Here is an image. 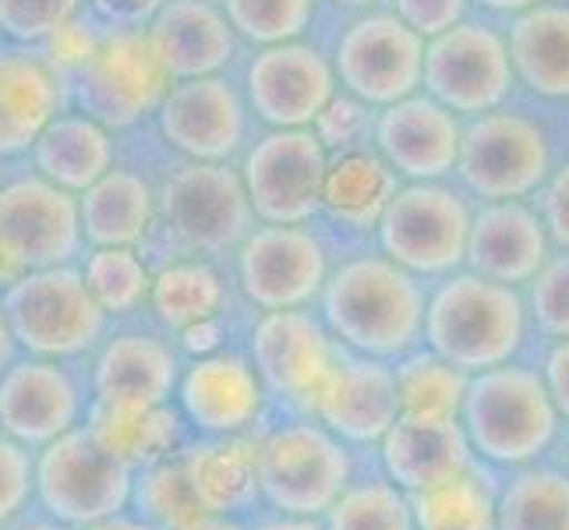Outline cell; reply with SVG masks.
Masks as SVG:
<instances>
[{"label":"cell","instance_id":"23","mask_svg":"<svg viewBox=\"0 0 569 530\" xmlns=\"http://www.w3.org/2000/svg\"><path fill=\"white\" fill-rule=\"evenodd\" d=\"M460 121L431 96H403L389 103L376 121L379 156L407 181H442L457 170Z\"/></svg>","mask_w":569,"mask_h":530},{"label":"cell","instance_id":"22","mask_svg":"<svg viewBox=\"0 0 569 530\" xmlns=\"http://www.w3.org/2000/svg\"><path fill=\"white\" fill-rule=\"evenodd\" d=\"M478 463L460 418L400 414L376 446V467L407 496L453 481Z\"/></svg>","mask_w":569,"mask_h":530},{"label":"cell","instance_id":"14","mask_svg":"<svg viewBox=\"0 0 569 530\" xmlns=\"http://www.w3.org/2000/svg\"><path fill=\"white\" fill-rule=\"evenodd\" d=\"M82 248V220L71 191L50 181H14L0 188V262L14 277L68 266Z\"/></svg>","mask_w":569,"mask_h":530},{"label":"cell","instance_id":"51","mask_svg":"<svg viewBox=\"0 0 569 530\" xmlns=\"http://www.w3.org/2000/svg\"><path fill=\"white\" fill-rule=\"evenodd\" d=\"M181 347L191 353V358H206V353L223 350V322H220V316L181 329Z\"/></svg>","mask_w":569,"mask_h":530},{"label":"cell","instance_id":"40","mask_svg":"<svg viewBox=\"0 0 569 530\" xmlns=\"http://www.w3.org/2000/svg\"><path fill=\"white\" fill-rule=\"evenodd\" d=\"M82 280L107 316H131L149 301L152 272L134 248H96L86 259Z\"/></svg>","mask_w":569,"mask_h":530},{"label":"cell","instance_id":"6","mask_svg":"<svg viewBox=\"0 0 569 530\" xmlns=\"http://www.w3.org/2000/svg\"><path fill=\"white\" fill-rule=\"evenodd\" d=\"M134 470L96 442L86 424L36 449V509L61 527L82 530L96 520L124 513Z\"/></svg>","mask_w":569,"mask_h":530},{"label":"cell","instance_id":"12","mask_svg":"<svg viewBox=\"0 0 569 530\" xmlns=\"http://www.w3.org/2000/svg\"><path fill=\"white\" fill-rule=\"evenodd\" d=\"M160 216L167 238L184 254H220L248 238L251 202L241 173L194 160L167 181Z\"/></svg>","mask_w":569,"mask_h":530},{"label":"cell","instance_id":"13","mask_svg":"<svg viewBox=\"0 0 569 530\" xmlns=\"http://www.w3.org/2000/svg\"><path fill=\"white\" fill-rule=\"evenodd\" d=\"M329 152L308 128H277L244 160V191L251 212L272 227H301L322 212V181Z\"/></svg>","mask_w":569,"mask_h":530},{"label":"cell","instance_id":"17","mask_svg":"<svg viewBox=\"0 0 569 530\" xmlns=\"http://www.w3.org/2000/svg\"><path fill=\"white\" fill-rule=\"evenodd\" d=\"M425 39L397 14H368L350 26L337 47V74L361 103L389 107L421 89Z\"/></svg>","mask_w":569,"mask_h":530},{"label":"cell","instance_id":"44","mask_svg":"<svg viewBox=\"0 0 569 530\" xmlns=\"http://www.w3.org/2000/svg\"><path fill=\"white\" fill-rule=\"evenodd\" d=\"M74 11L78 0H0V32L18 43H36L71 22Z\"/></svg>","mask_w":569,"mask_h":530},{"label":"cell","instance_id":"45","mask_svg":"<svg viewBox=\"0 0 569 530\" xmlns=\"http://www.w3.org/2000/svg\"><path fill=\"white\" fill-rule=\"evenodd\" d=\"M316 128V139L322 142V149L329 152H347L355 149L358 139L368 128V113H365V103L355 100V96H332V100L322 107V113L311 121Z\"/></svg>","mask_w":569,"mask_h":530},{"label":"cell","instance_id":"60","mask_svg":"<svg viewBox=\"0 0 569 530\" xmlns=\"http://www.w3.org/2000/svg\"><path fill=\"white\" fill-rule=\"evenodd\" d=\"M11 280V272L4 269V262H0V283H8Z\"/></svg>","mask_w":569,"mask_h":530},{"label":"cell","instance_id":"26","mask_svg":"<svg viewBox=\"0 0 569 530\" xmlns=\"http://www.w3.org/2000/svg\"><path fill=\"white\" fill-rule=\"evenodd\" d=\"M181 467L206 513L216 517H254L262 509L259 467H254V431L251 436L199 439L181 449Z\"/></svg>","mask_w":569,"mask_h":530},{"label":"cell","instance_id":"18","mask_svg":"<svg viewBox=\"0 0 569 530\" xmlns=\"http://www.w3.org/2000/svg\"><path fill=\"white\" fill-rule=\"evenodd\" d=\"M89 400L61 361H11L0 371V431L36 453L82 424Z\"/></svg>","mask_w":569,"mask_h":530},{"label":"cell","instance_id":"46","mask_svg":"<svg viewBox=\"0 0 569 530\" xmlns=\"http://www.w3.org/2000/svg\"><path fill=\"white\" fill-rule=\"evenodd\" d=\"M467 0H397V18L421 39H436L463 22Z\"/></svg>","mask_w":569,"mask_h":530},{"label":"cell","instance_id":"28","mask_svg":"<svg viewBox=\"0 0 569 530\" xmlns=\"http://www.w3.org/2000/svg\"><path fill=\"white\" fill-rule=\"evenodd\" d=\"M146 36L163 71L178 82L216 74L233 57V32L227 18L206 0H167Z\"/></svg>","mask_w":569,"mask_h":530},{"label":"cell","instance_id":"52","mask_svg":"<svg viewBox=\"0 0 569 530\" xmlns=\"http://www.w3.org/2000/svg\"><path fill=\"white\" fill-rule=\"evenodd\" d=\"M248 530H322L319 517H290V513H272V509H259L248 517Z\"/></svg>","mask_w":569,"mask_h":530},{"label":"cell","instance_id":"37","mask_svg":"<svg viewBox=\"0 0 569 530\" xmlns=\"http://www.w3.org/2000/svg\"><path fill=\"white\" fill-rule=\"evenodd\" d=\"M392 379H397L400 414L460 418L470 376L439 358L436 350H428L425 343L392 361Z\"/></svg>","mask_w":569,"mask_h":530},{"label":"cell","instance_id":"4","mask_svg":"<svg viewBox=\"0 0 569 530\" xmlns=\"http://www.w3.org/2000/svg\"><path fill=\"white\" fill-rule=\"evenodd\" d=\"M262 509L290 517H319L358 478L361 460L316 418H283L254 431Z\"/></svg>","mask_w":569,"mask_h":530},{"label":"cell","instance_id":"15","mask_svg":"<svg viewBox=\"0 0 569 530\" xmlns=\"http://www.w3.org/2000/svg\"><path fill=\"white\" fill-rule=\"evenodd\" d=\"M173 407L181 410L191 436L227 439L259 431L269 397L248 353L216 350L181 368Z\"/></svg>","mask_w":569,"mask_h":530},{"label":"cell","instance_id":"36","mask_svg":"<svg viewBox=\"0 0 569 530\" xmlns=\"http://www.w3.org/2000/svg\"><path fill=\"white\" fill-rule=\"evenodd\" d=\"M227 301L223 277L206 259H178L152 277L149 304L163 329L181 332L202 319H216Z\"/></svg>","mask_w":569,"mask_h":530},{"label":"cell","instance_id":"47","mask_svg":"<svg viewBox=\"0 0 569 530\" xmlns=\"http://www.w3.org/2000/svg\"><path fill=\"white\" fill-rule=\"evenodd\" d=\"M538 216L545 220L552 248L569 251V163L548 173V181L538 188Z\"/></svg>","mask_w":569,"mask_h":530},{"label":"cell","instance_id":"10","mask_svg":"<svg viewBox=\"0 0 569 530\" xmlns=\"http://www.w3.org/2000/svg\"><path fill=\"white\" fill-rule=\"evenodd\" d=\"M421 86L436 103L463 117L506 107L517 86L506 36L488 22L463 18L442 36L428 39Z\"/></svg>","mask_w":569,"mask_h":530},{"label":"cell","instance_id":"54","mask_svg":"<svg viewBox=\"0 0 569 530\" xmlns=\"http://www.w3.org/2000/svg\"><path fill=\"white\" fill-rule=\"evenodd\" d=\"M178 530H248V520L241 517H216V513H206L199 520H191Z\"/></svg>","mask_w":569,"mask_h":530},{"label":"cell","instance_id":"3","mask_svg":"<svg viewBox=\"0 0 569 530\" xmlns=\"http://www.w3.org/2000/svg\"><path fill=\"white\" fill-rule=\"evenodd\" d=\"M531 337L523 290L517 287L457 269L428 290L425 347L467 376L523 358Z\"/></svg>","mask_w":569,"mask_h":530},{"label":"cell","instance_id":"11","mask_svg":"<svg viewBox=\"0 0 569 530\" xmlns=\"http://www.w3.org/2000/svg\"><path fill=\"white\" fill-rule=\"evenodd\" d=\"M170 89L149 36L142 29L113 32L74 68V103L96 124L131 128L152 110H160Z\"/></svg>","mask_w":569,"mask_h":530},{"label":"cell","instance_id":"59","mask_svg":"<svg viewBox=\"0 0 569 530\" xmlns=\"http://www.w3.org/2000/svg\"><path fill=\"white\" fill-rule=\"evenodd\" d=\"M332 4H340V8H368V4H376V0H332Z\"/></svg>","mask_w":569,"mask_h":530},{"label":"cell","instance_id":"2","mask_svg":"<svg viewBox=\"0 0 569 530\" xmlns=\"http://www.w3.org/2000/svg\"><path fill=\"white\" fill-rule=\"evenodd\" d=\"M460 424L475 457L499 474L548 460L562 431L538 361L523 358L470 376Z\"/></svg>","mask_w":569,"mask_h":530},{"label":"cell","instance_id":"16","mask_svg":"<svg viewBox=\"0 0 569 530\" xmlns=\"http://www.w3.org/2000/svg\"><path fill=\"white\" fill-rule=\"evenodd\" d=\"M238 277L244 298L262 311L308 308L319 301L329 277L326 244L305 227L248 230L238 251Z\"/></svg>","mask_w":569,"mask_h":530},{"label":"cell","instance_id":"35","mask_svg":"<svg viewBox=\"0 0 569 530\" xmlns=\"http://www.w3.org/2000/svg\"><path fill=\"white\" fill-rule=\"evenodd\" d=\"M499 470L478 463L453 481L410 496L415 530H499Z\"/></svg>","mask_w":569,"mask_h":530},{"label":"cell","instance_id":"33","mask_svg":"<svg viewBox=\"0 0 569 530\" xmlns=\"http://www.w3.org/2000/svg\"><path fill=\"white\" fill-rule=\"evenodd\" d=\"M32 149L47 181L64 191H86L113 163L110 131L86 113H57Z\"/></svg>","mask_w":569,"mask_h":530},{"label":"cell","instance_id":"48","mask_svg":"<svg viewBox=\"0 0 569 530\" xmlns=\"http://www.w3.org/2000/svg\"><path fill=\"white\" fill-rule=\"evenodd\" d=\"M538 368H541V379L548 386V397H552L562 424H569V340L545 343Z\"/></svg>","mask_w":569,"mask_h":530},{"label":"cell","instance_id":"34","mask_svg":"<svg viewBox=\"0 0 569 530\" xmlns=\"http://www.w3.org/2000/svg\"><path fill=\"white\" fill-rule=\"evenodd\" d=\"M496 517L499 530H569V470L552 457L506 470Z\"/></svg>","mask_w":569,"mask_h":530},{"label":"cell","instance_id":"53","mask_svg":"<svg viewBox=\"0 0 569 530\" xmlns=\"http://www.w3.org/2000/svg\"><path fill=\"white\" fill-rule=\"evenodd\" d=\"M82 530H156V527L146 523L142 517H134L131 509H124V513H113V517H107V520H96V523H89V527H82Z\"/></svg>","mask_w":569,"mask_h":530},{"label":"cell","instance_id":"42","mask_svg":"<svg viewBox=\"0 0 569 530\" xmlns=\"http://www.w3.org/2000/svg\"><path fill=\"white\" fill-rule=\"evenodd\" d=\"M531 332L545 343L569 340V251H552L538 277L523 287Z\"/></svg>","mask_w":569,"mask_h":530},{"label":"cell","instance_id":"24","mask_svg":"<svg viewBox=\"0 0 569 530\" xmlns=\"http://www.w3.org/2000/svg\"><path fill=\"white\" fill-rule=\"evenodd\" d=\"M163 139L191 160L223 163L244 134L241 100L223 78H184L160 103Z\"/></svg>","mask_w":569,"mask_h":530},{"label":"cell","instance_id":"5","mask_svg":"<svg viewBox=\"0 0 569 530\" xmlns=\"http://www.w3.org/2000/svg\"><path fill=\"white\" fill-rule=\"evenodd\" d=\"M4 319L14 337V347L29 358L64 361L92 350L107 332V311L96 304L82 272L71 266L32 269L8 280Z\"/></svg>","mask_w":569,"mask_h":530},{"label":"cell","instance_id":"41","mask_svg":"<svg viewBox=\"0 0 569 530\" xmlns=\"http://www.w3.org/2000/svg\"><path fill=\"white\" fill-rule=\"evenodd\" d=\"M316 14V0H227L230 29L251 43L277 47L298 39Z\"/></svg>","mask_w":569,"mask_h":530},{"label":"cell","instance_id":"55","mask_svg":"<svg viewBox=\"0 0 569 530\" xmlns=\"http://www.w3.org/2000/svg\"><path fill=\"white\" fill-rule=\"evenodd\" d=\"M478 4H481L485 11H496V14H520V11H527V8L541 4V0H478Z\"/></svg>","mask_w":569,"mask_h":530},{"label":"cell","instance_id":"27","mask_svg":"<svg viewBox=\"0 0 569 530\" xmlns=\"http://www.w3.org/2000/svg\"><path fill=\"white\" fill-rule=\"evenodd\" d=\"M86 431L131 470L160 463L194 439L173 403H107L89 400Z\"/></svg>","mask_w":569,"mask_h":530},{"label":"cell","instance_id":"31","mask_svg":"<svg viewBox=\"0 0 569 530\" xmlns=\"http://www.w3.org/2000/svg\"><path fill=\"white\" fill-rule=\"evenodd\" d=\"M397 188L400 177L379 152L347 149L326 167L322 209L347 230H376Z\"/></svg>","mask_w":569,"mask_h":530},{"label":"cell","instance_id":"1","mask_svg":"<svg viewBox=\"0 0 569 530\" xmlns=\"http://www.w3.org/2000/svg\"><path fill=\"white\" fill-rule=\"evenodd\" d=\"M425 280L379 251L329 269L319 319L340 347L392 364L425 343Z\"/></svg>","mask_w":569,"mask_h":530},{"label":"cell","instance_id":"56","mask_svg":"<svg viewBox=\"0 0 569 530\" xmlns=\"http://www.w3.org/2000/svg\"><path fill=\"white\" fill-rule=\"evenodd\" d=\"M14 337H11V329H8V319H4V304H0V371H4L11 361H14Z\"/></svg>","mask_w":569,"mask_h":530},{"label":"cell","instance_id":"30","mask_svg":"<svg viewBox=\"0 0 569 530\" xmlns=\"http://www.w3.org/2000/svg\"><path fill=\"white\" fill-rule=\"evenodd\" d=\"M517 82L541 100H569V4H541L513 14L506 36Z\"/></svg>","mask_w":569,"mask_h":530},{"label":"cell","instance_id":"50","mask_svg":"<svg viewBox=\"0 0 569 530\" xmlns=\"http://www.w3.org/2000/svg\"><path fill=\"white\" fill-rule=\"evenodd\" d=\"M50 43H53V57H57V61L74 71V68L82 64L86 57L96 50V43H100V39L89 36V32H82V26L64 22L61 29H57V32L50 36Z\"/></svg>","mask_w":569,"mask_h":530},{"label":"cell","instance_id":"43","mask_svg":"<svg viewBox=\"0 0 569 530\" xmlns=\"http://www.w3.org/2000/svg\"><path fill=\"white\" fill-rule=\"evenodd\" d=\"M36 502V453L0 431V530L26 520Z\"/></svg>","mask_w":569,"mask_h":530},{"label":"cell","instance_id":"7","mask_svg":"<svg viewBox=\"0 0 569 530\" xmlns=\"http://www.w3.org/2000/svg\"><path fill=\"white\" fill-rule=\"evenodd\" d=\"M248 358L259 371L269 403H277L283 418H311L337 368L340 343L329 337L319 316L305 308H283L266 311L254 322Z\"/></svg>","mask_w":569,"mask_h":530},{"label":"cell","instance_id":"58","mask_svg":"<svg viewBox=\"0 0 569 530\" xmlns=\"http://www.w3.org/2000/svg\"><path fill=\"white\" fill-rule=\"evenodd\" d=\"M552 460L569 470V424H562V431H559V442L552 449Z\"/></svg>","mask_w":569,"mask_h":530},{"label":"cell","instance_id":"25","mask_svg":"<svg viewBox=\"0 0 569 530\" xmlns=\"http://www.w3.org/2000/svg\"><path fill=\"white\" fill-rule=\"evenodd\" d=\"M181 358L152 332H117L92 364V400L107 403H173L181 379Z\"/></svg>","mask_w":569,"mask_h":530},{"label":"cell","instance_id":"57","mask_svg":"<svg viewBox=\"0 0 569 530\" xmlns=\"http://www.w3.org/2000/svg\"><path fill=\"white\" fill-rule=\"evenodd\" d=\"M11 530H71V527H61V523H53L47 517H32V520H18Z\"/></svg>","mask_w":569,"mask_h":530},{"label":"cell","instance_id":"20","mask_svg":"<svg viewBox=\"0 0 569 530\" xmlns=\"http://www.w3.org/2000/svg\"><path fill=\"white\" fill-rule=\"evenodd\" d=\"M254 113L272 128H308L337 96V71L316 47L277 43L266 47L248 71Z\"/></svg>","mask_w":569,"mask_h":530},{"label":"cell","instance_id":"9","mask_svg":"<svg viewBox=\"0 0 569 530\" xmlns=\"http://www.w3.org/2000/svg\"><path fill=\"white\" fill-rule=\"evenodd\" d=\"M552 142L545 128L520 110L478 113L460 131L457 173L481 202H506L538 194L552 173Z\"/></svg>","mask_w":569,"mask_h":530},{"label":"cell","instance_id":"49","mask_svg":"<svg viewBox=\"0 0 569 530\" xmlns=\"http://www.w3.org/2000/svg\"><path fill=\"white\" fill-rule=\"evenodd\" d=\"M163 4L167 0H92V11L117 32H128V29L149 26Z\"/></svg>","mask_w":569,"mask_h":530},{"label":"cell","instance_id":"8","mask_svg":"<svg viewBox=\"0 0 569 530\" xmlns=\"http://www.w3.org/2000/svg\"><path fill=\"white\" fill-rule=\"evenodd\" d=\"M379 251L418 280H442L463 269L470 206L460 191L439 181L397 188L376 227Z\"/></svg>","mask_w":569,"mask_h":530},{"label":"cell","instance_id":"32","mask_svg":"<svg viewBox=\"0 0 569 530\" xmlns=\"http://www.w3.org/2000/svg\"><path fill=\"white\" fill-rule=\"evenodd\" d=\"M152 212V188L128 170H107L78 202L82 238L96 248H134L149 233Z\"/></svg>","mask_w":569,"mask_h":530},{"label":"cell","instance_id":"19","mask_svg":"<svg viewBox=\"0 0 569 530\" xmlns=\"http://www.w3.org/2000/svg\"><path fill=\"white\" fill-rule=\"evenodd\" d=\"M311 418L322 421L332 436H340L358 453L376 449L389 424L400 418L392 364L340 347L337 368H332Z\"/></svg>","mask_w":569,"mask_h":530},{"label":"cell","instance_id":"21","mask_svg":"<svg viewBox=\"0 0 569 530\" xmlns=\"http://www.w3.org/2000/svg\"><path fill=\"white\" fill-rule=\"evenodd\" d=\"M548 254H552V238L545 220L523 199L481 202L478 212H470L463 269L523 290L548 262Z\"/></svg>","mask_w":569,"mask_h":530},{"label":"cell","instance_id":"38","mask_svg":"<svg viewBox=\"0 0 569 530\" xmlns=\"http://www.w3.org/2000/svg\"><path fill=\"white\" fill-rule=\"evenodd\" d=\"M322 530H415L410 496L371 463L322 513Z\"/></svg>","mask_w":569,"mask_h":530},{"label":"cell","instance_id":"39","mask_svg":"<svg viewBox=\"0 0 569 530\" xmlns=\"http://www.w3.org/2000/svg\"><path fill=\"white\" fill-rule=\"evenodd\" d=\"M128 509L134 517H142L146 523H152L156 530H178L191 520L206 517L199 499L191 496V484L184 478V467H181L178 453L160 463L134 470Z\"/></svg>","mask_w":569,"mask_h":530},{"label":"cell","instance_id":"29","mask_svg":"<svg viewBox=\"0 0 569 530\" xmlns=\"http://www.w3.org/2000/svg\"><path fill=\"white\" fill-rule=\"evenodd\" d=\"M61 78L47 61L22 50L0 53V156L32 149L61 113Z\"/></svg>","mask_w":569,"mask_h":530}]
</instances>
